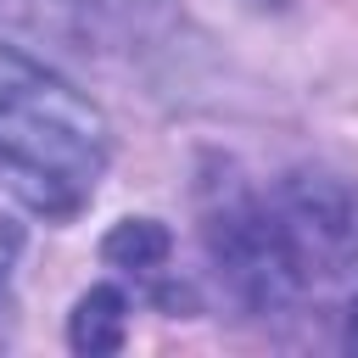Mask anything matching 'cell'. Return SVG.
<instances>
[{
	"label": "cell",
	"instance_id": "1",
	"mask_svg": "<svg viewBox=\"0 0 358 358\" xmlns=\"http://www.w3.org/2000/svg\"><path fill=\"white\" fill-rule=\"evenodd\" d=\"M213 252L246 302L274 308L358 257V207L336 185L296 179L229 207L213 229Z\"/></svg>",
	"mask_w": 358,
	"mask_h": 358
},
{
	"label": "cell",
	"instance_id": "2",
	"mask_svg": "<svg viewBox=\"0 0 358 358\" xmlns=\"http://www.w3.org/2000/svg\"><path fill=\"white\" fill-rule=\"evenodd\" d=\"M106 168V117L56 73L0 45V173L50 218L78 213Z\"/></svg>",
	"mask_w": 358,
	"mask_h": 358
},
{
	"label": "cell",
	"instance_id": "3",
	"mask_svg": "<svg viewBox=\"0 0 358 358\" xmlns=\"http://www.w3.org/2000/svg\"><path fill=\"white\" fill-rule=\"evenodd\" d=\"M106 263L123 268L140 291H151L157 302H173V285H168V229L157 218H123L112 235H106Z\"/></svg>",
	"mask_w": 358,
	"mask_h": 358
},
{
	"label": "cell",
	"instance_id": "4",
	"mask_svg": "<svg viewBox=\"0 0 358 358\" xmlns=\"http://www.w3.org/2000/svg\"><path fill=\"white\" fill-rule=\"evenodd\" d=\"M67 341L78 352H117L129 341V296L117 285H95L78 296L73 308V324H67Z\"/></svg>",
	"mask_w": 358,
	"mask_h": 358
},
{
	"label": "cell",
	"instance_id": "5",
	"mask_svg": "<svg viewBox=\"0 0 358 358\" xmlns=\"http://www.w3.org/2000/svg\"><path fill=\"white\" fill-rule=\"evenodd\" d=\"M347 341L358 347V296H352V319H347Z\"/></svg>",
	"mask_w": 358,
	"mask_h": 358
}]
</instances>
